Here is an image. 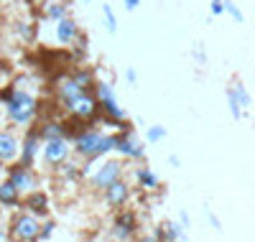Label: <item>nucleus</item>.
Here are the masks:
<instances>
[{
  "mask_svg": "<svg viewBox=\"0 0 255 242\" xmlns=\"http://www.w3.org/2000/svg\"><path fill=\"white\" fill-rule=\"evenodd\" d=\"M28 207L36 209L38 214H46V196L44 194H33L31 199H28Z\"/></svg>",
  "mask_w": 255,
  "mask_h": 242,
  "instance_id": "obj_13",
  "label": "nucleus"
},
{
  "mask_svg": "<svg viewBox=\"0 0 255 242\" xmlns=\"http://www.w3.org/2000/svg\"><path fill=\"white\" fill-rule=\"evenodd\" d=\"M67 156H69V148H67V143H64L61 138H51L46 143V161L49 163H61Z\"/></svg>",
  "mask_w": 255,
  "mask_h": 242,
  "instance_id": "obj_4",
  "label": "nucleus"
},
{
  "mask_svg": "<svg viewBox=\"0 0 255 242\" xmlns=\"http://www.w3.org/2000/svg\"><path fill=\"white\" fill-rule=\"evenodd\" d=\"M105 18H108V26H110V31H115V15H113L110 5H105Z\"/></svg>",
  "mask_w": 255,
  "mask_h": 242,
  "instance_id": "obj_16",
  "label": "nucleus"
},
{
  "mask_svg": "<svg viewBox=\"0 0 255 242\" xmlns=\"http://www.w3.org/2000/svg\"><path fill=\"white\" fill-rule=\"evenodd\" d=\"M56 36H59V41L69 43V41H74V36H77V26L72 23V20L61 18V20H59V26H56Z\"/></svg>",
  "mask_w": 255,
  "mask_h": 242,
  "instance_id": "obj_8",
  "label": "nucleus"
},
{
  "mask_svg": "<svg viewBox=\"0 0 255 242\" xmlns=\"http://www.w3.org/2000/svg\"><path fill=\"white\" fill-rule=\"evenodd\" d=\"M140 181L148 184V186H156V176H151L148 171H140Z\"/></svg>",
  "mask_w": 255,
  "mask_h": 242,
  "instance_id": "obj_15",
  "label": "nucleus"
},
{
  "mask_svg": "<svg viewBox=\"0 0 255 242\" xmlns=\"http://www.w3.org/2000/svg\"><path fill=\"white\" fill-rule=\"evenodd\" d=\"M18 156V140L10 133H0V161H13Z\"/></svg>",
  "mask_w": 255,
  "mask_h": 242,
  "instance_id": "obj_7",
  "label": "nucleus"
},
{
  "mask_svg": "<svg viewBox=\"0 0 255 242\" xmlns=\"http://www.w3.org/2000/svg\"><path fill=\"white\" fill-rule=\"evenodd\" d=\"M115 227H118V237H130L135 222H133L130 214H123V217H118V225H115Z\"/></svg>",
  "mask_w": 255,
  "mask_h": 242,
  "instance_id": "obj_12",
  "label": "nucleus"
},
{
  "mask_svg": "<svg viewBox=\"0 0 255 242\" xmlns=\"http://www.w3.org/2000/svg\"><path fill=\"white\" fill-rule=\"evenodd\" d=\"M105 194H108V202L115 207H123L128 202V196H130V191H128V186L123 181H113L110 186H105Z\"/></svg>",
  "mask_w": 255,
  "mask_h": 242,
  "instance_id": "obj_5",
  "label": "nucleus"
},
{
  "mask_svg": "<svg viewBox=\"0 0 255 242\" xmlns=\"http://www.w3.org/2000/svg\"><path fill=\"white\" fill-rule=\"evenodd\" d=\"M33 153H36V140L31 138V140L26 143V150H23V163H28V161H31V156H33Z\"/></svg>",
  "mask_w": 255,
  "mask_h": 242,
  "instance_id": "obj_14",
  "label": "nucleus"
},
{
  "mask_svg": "<svg viewBox=\"0 0 255 242\" xmlns=\"http://www.w3.org/2000/svg\"><path fill=\"white\" fill-rule=\"evenodd\" d=\"M72 110H74V115H79V118H90V115L95 113V102L82 95V97H77V100L72 102Z\"/></svg>",
  "mask_w": 255,
  "mask_h": 242,
  "instance_id": "obj_9",
  "label": "nucleus"
},
{
  "mask_svg": "<svg viewBox=\"0 0 255 242\" xmlns=\"http://www.w3.org/2000/svg\"><path fill=\"white\" fill-rule=\"evenodd\" d=\"M10 184L20 191V189H31V186H33V179H31V173H28L26 168H18V171L10 176Z\"/></svg>",
  "mask_w": 255,
  "mask_h": 242,
  "instance_id": "obj_10",
  "label": "nucleus"
},
{
  "mask_svg": "<svg viewBox=\"0 0 255 242\" xmlns=\"http://www.w3.org/2000/svg\"><path fill=\"white\" fill-rule=\"evenodd\" d=\"M49 15L61 20V18H64V8H61V5H51V8H49Z\"/></svg>",
  "mask_w": 255,
  "mask_h": 242,
  "instance_id": "obj_17",
  "label": "nucleus"
},
{
  "mask_svg": "<svg viewBox=\"0 0 255 242\" xmlns=\"http://www.w3.org/2000/svg\"><path fill=\"white\" fill-rule=\"evenodd\" d=\"M118 176H120V166L118 163H108L105 166L95 179H92V184L95 186H100V189H105V186H110L113 181H118Z\"/></svg>",
  "mask_w": 255,
  "mask_h": 242,
  "instance_id": "obj_6",
  "label": "nucleus"
},
{
  "mask_svg": "<svg viewBox=\"0 0 255 242\" xmlns=\"http://www.w3.org/2000/svg\"><path fill=\"white\" fill-rule=\"evenodd\" d=\"M18 202V189L8 181V184H0V204H15Z\"/></svg>",
  "mask_w": 255,
  "mask_h": 242,
  "instance_id": "obj_11",
  "label": "nucleus"
},
{
  "mask_svg": "<svg viewBox=\"0 0 255 242\" xmlns=\"http://www.w3.org/2000/svg\"><path fill=\"white\" fill-rule=\"evenodd\" d=\"M138 3H140V0H125V5H128V10H133V8H138Z\"/></svg>",
  "mask_w": 255,
  "mask_h": 242,
  "instance_id": "obj_20",
  "label": "nucleus"
},
{
  "mask_svg": "<svg viewBox=\"0 0 255 242\" xmlns=\"http://www.w3.org/2000/svg\"><path fill=\"white\" fill-rule=\"evenodd\" d=\"M33 110H36V105H33V100L26 92H15L10 97V102H8V115L15 122H28L31 115H33Z\"/></svg>",
  "mask_w": 255,
  "mask_h": 242,
  "instance_id": "obj_1",
  "label": "nucleus"
},
{
  "mask_svg": "<svg viewBox=\"0 0 255 242\" xmlns=\"http://www.w3.org/2000/svg\"><path fill=\"white\" fill-rule=\"evenodd\" d=\"M163 138V130H151V140H158Z\"/></svg>",
  "mask_w": 255,
  "mask_h": 242,
  "instance_id": "obj_21",
  "label": "nucleus"
},
{
  "mask_svg": "<svg viewBox=\"0 0 255 242\" xmlns=\"http://www.w3.org/2000/svg\"><path fill=\"white\" fill-rule=\"evenodd\" d=\"M46 135H49V140H51V138H59V130H56V125H49Z\"/></svg>",
  "mask_w": 255,
  "mask_h": 242,
  "instance_id": "obj_19",
  "label": "nucleus"
},
{
  "mask_svg": "<svg viewBox=\"0 0 255 242\" xmlns=\"http://www.w3.org/2000/svg\"><path fill=\"white\" fill-rule=\"evenodd\" d=\"M212 10H215V13H222V10H225V3H222V0H212Z\"/></svg>",
  "mask_w": 255,
  "mask_h": 242,
  "instance_id": "obj_18",
  "label": "nucleus"
},
{
  "mask_svg": "<svg viewBox=\"0 0 255 242\" xmlns=\"http://www.w3.org/2000/svg\"><path fill=\"white\" fill-rule=\"evenodd\" d=\"M38 222L31 214H20L15 222H13V235L18 240H38Z\"/></svg>",
  "mask_w": 255,
  "mask_h": 242,
  "instance_id": "obj_3",
  "label": "nucleus"
},
{
  "mask_svg": "<svg viewBox=\"0 0 255 242\" xmlns=\"http://www.w3.org/2000/svg\"><path fill=\"white\" fill-rule=\"evenodd\" d=\"M113 145H115L113 138H102V135H95V133L82 135V138L77 140V150L82 153V156H100V153L110 150Z\"/></svg>",
  "mask_w": 255,
  "mask_h": 242,
  "instance_id": "obj_2",
  "label": "nucleus"
}]
</instances>
